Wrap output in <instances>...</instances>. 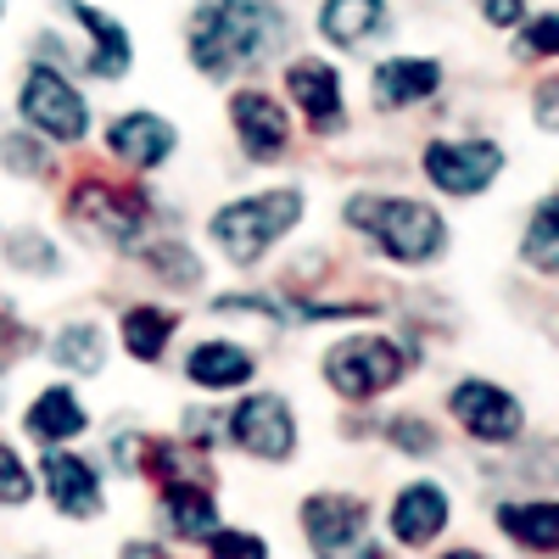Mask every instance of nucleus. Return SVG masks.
<instances>
[{
    "label": "nucleus",
    "instance_id": "obj_7",
    "mask_svg": "<svg viewBox=\"0 0 559 559\" xmlns=\"http://www.w3.org/2000/svg\"><path fill=\"white\" fill-rule=\"evenodd\" d=\"M448 408L464 431H471L476 442H515L521 426H526V414L515 403V392H503L492 381H459L448 392Z\"/></svg>",
    "mask_w": 559,
    "mask_h": 559
},
{
    "label": "nucleus",
    "instance_id": "obj_12",
    "mask_svg": "<svg viewBox=\"0 0 559 559\" xmlns=\"http://www.w3.org/2000/svg\"><path fill=\"white\" fill-rule=\"evenodd\" d=\"M39 476H45V492H51V503L62 509V515H73V521L102 515V476L90 471V459L62 453L51 442V448H45V459H39Z\"/></svg>",
    "mask_w": 559,
    "mask_h": 559
},
{
    "label": "nucleus",
    "instance_id": "obj_22",
    "mask_svg": "<svg viewBox=\"0 0 559 559\" xmlns=\"http://www.w3.org/2000/svg\"><path fill=\"white\" fill-rule=\"evenodd\" d=\"M163 521L174 537H207L218 526V503L197 481H168L163 487Z\"/></svg>",
    "mask_w": 559,
    "mask_h": 559
},
{
    "label": "nucleus",
    "instance_id": "obj_30",
    "mask_svg": "<svg viewBox=\"0 0 559 559\" xmlns=\"http://www.w3.org/2000/svg\"><path fill=\"white\" fill-rule=\"evenodd\" d=\"M392 442H397L403 453H414V459H426V453H437V431L426 426V419H414V414L392 419Z\"/></svg>",
    "mask_w": 559,
    "mask_h": 559
},
{
    "label": "nucleus",
    "instance_id": "obj_11",
    "mask_svg": "<svg viewBox=\"0 0 559 559\" xmlns=\"http://www.w3.org/2000/svg\"><path fill=\"white\" fill-rule=\"evenodd\" d=\"M73 218L84 229H96V236L112 241V247H134L140 224H146L140 197L134 191H112V185H79V191H73Z\"/></svg>",
    "mask_w": 559,
    "mask_h": 559
},
{
    "label": "nucleus",
    "instance_id": "obj_34",
    "mask_svg": "<svg viewBox=\"0 0 559 559\" xmlns=\"http://www.w3.org/2000/svg\"><path fill=\"white\" fill-rule=\"evenodd\" d=\"M0 12H7V0H0Z\"/></svg>",
    "mask_w": 559,
    "mask_h": 559
},
{
    "label": "nucleus",
    "instance_id": "obj_25",
    "mask_svg": "<svg viewBox=\"0 0 559 559\" xmlns=\"http://www.w3.org/2000/svg\"><path fill=\"white\" fill-rule=\"evenodd\" d=\"M102 331L96 324H68V331L51 342V358L62 364V369H79V376H96L102 369Z\"/></svg>",
    "mask_w": 559,
    "mask_h": 559
},
{
    "label": "nucleus",
    "instance_id": "obj_19",
    "mask_svg": "<svg viewBox=\"0 0 559 559\" xmlns=\"http://www.w3.org/2000/svg\"><path fill=\"white\" fill-rule=\"evenodd\" d=\"M84 426H90V414H84V403H79L68 386H45V392L34 397V408H28V437L45 442V448L84 437Z\"/></svg>",
    "mask_w": 559,
    "mask_h": 559
},
{
    "label": "nucleus",
    "instance_id": "obj_26",
    "mask_svg": "<svg viewBox=\"0 0 559 559\" xmlns=\"http://www.w3.org/2000/svg\"><path fill=\"white\" fill-rule=\"evenodd\" d=\"M146 263H152V274H157V280H168V286H185V292H191L197 280H202V263H197L191 252H185V247H174V241H168V247H152V252H146Z\"/></svg>",
    "mask_w": 559,
    "mask_h": 559
},
{
    "label": "nucleus",
    "instance_id": "obj_9",
    "mask_svg": "<svg viewBox=\"0 0 559 559\" xmlns=\"http://www.w3.org/2000/svg\"><path fill=\"white\" fill-rule=\"evenodd\" d=\"M229 123H236V140L252 163H280L292 146L286 107L274 96H263V90H236V96H229Z\"/></svg>",
    "mask_w": 559,
    "mask_h": 559
},
{
    "label": "nucleus",
    "instance_id": "obj_2",
    "mask_svg": "<svg viewBox=\"0 0 559 559\" xmlns=\"http://www.w3.org/2000/svg\"><path fill=\"white\" fill-rule=\"evenodd\" d=\"M347 224L358 236H369L392 263H437L448 247V224L437 207L426 202H408V197H353L347 202Z\"/></svg>",
    "mask_w": 559,
    "mask_h": 559
},
{
    "label": "nucleus",
    "instance_id": "obj_33",
    "mask_svg": "<svg viewBox=\"0 0 559 559\" xmlns=\"http://www.w3.org/2000/svg\"><path fill=\"white\" fill-rule=\"evenodd\" d=\"M537 90H543V96H537V112H543V129H554V90H559V84L548 79V84H537Z\"/></svg>",
    "mask_w": 559,
    "mask_h": 559
},
{
    "label": "nucleus",
    "instance_id": "obj_28",
    "mask_svg": "<svg viewBox=\"0 0 559 559\" xmlns=\"http://www.w3.org/2000/svg\"><path fill=\"white\" fill-rule=\"evenodd\" d=\"M28 498H34V481L23 471V459L0 442V503H28Z\"/></svg>",
    "mask_w": 559,
    "mask_h": 559
},
{
    "label": "nucleus",
    "instance_id": "obj_6",
    "mask_svg": "<svg viewBox=\"0 0 559 559\" xmlns=\"http://www.w3.org/2000/svg\"><path fill=\"white\" fill-rule=\"evenodd\" d=\"M503 174L498 140H431L426 146V179L448 197H481Z\"/></svg>",
    "mask_w": 559,
    "mask_h": 559
},
{
    "label": "nucleus",
    "instance_id": "obj_27",
    "mask_svg": "<svg viewBox=\"0 0 559 559\" xmlns=\"http://www.w3.org/2000/svg\"><path fill=\"white\" fill-rule=\"evenodd\" d=\"M202 543H207V554H218V559H263V554H269L263 537H252V532H224V526H213Z\"/></svg>",
    "mask_w": 559,
    "mask_h": 559
},
{
    "label": "nucleus",
    "instance_id": "obj_24",
    "mask_svg": "<svg viewBox=\"0 0 559 559\" xmlns=\"http://www.w3.org/2000/svg\"><path fill=\"white\" fill-rule=\"evenodd\" d=\"M559 202L554 197H543V207L532 213V229H526V247H521V258H526V269H537V274H554L559 269Z\"/></svg>",
    "mask_w": 559,
    "mask_h": 559
},
{
    "label": "nucleus",
    "instance_id": "obj_16",
    "mask_svg": "<svg viewBox=\"0 0 559 559\" xmlns=\"http://www.w3.org/2000/svg\"><path fill=\"white\" fill-rule=\"evenodd\" d=\"M286 90H292V102L302 107V118L313 129H342V79L331 62H319V57H302L286 68Z\"/></svg>",
    "mask_w": 559,
    "mask_h": 559
},
{
    "label": "nucleus",
    "instance_id": "obj_31",
    "mask_svg": "<svg viewBox=\"0 0 559 559\" xmlns=\"http://www.w3.org/2000/svg\"><path fill=\"white\" fill-rule=\"evenodd\" d=\"M521 51H526V57H554V51H559V17H554V12H543V17L521 34Z\"/></svg>",
    "mask_w": 559,
    "mask_h": 559
},
{
    "label": "nucleus",
    "instance_id": "obj_8",
    "mask_svg": "<svg viewBox=\"0 0 559 559\" xmlns=\"http://www.w3.org/2000/svg\"><path fill=\"white\" fill-rule=\"evenodd\" d=\"M229 442H236L241 453H252V459H292V448H297V419H292V408H286V397H274V392H258V397H247L236 414H229Z\"/></svg>",
    "mask_w": 559,
    "mask_h": 559
},
{
    "label": "nucleus",
    "instance_id": "obj_15",
    "mask_svg": "<svg viewBox=\"0 0 559 559\" xmlns=\"http://www.w3.org/2000/svg\"><path fill=\"white\" fill-rule=\"evenodd\" d=\"M448 515H453L448 492H442L437 481H414V487H403L397 503H392V537H397L403 548H426L431 537H442Z\"/></svg>",
    "mask_w": 559,
    "mask_h": 559
},
{
    "label": "nucleus",
    "instance_id": "obj_3",
    "mask_svg": "<svg viewBox=\"0 0 559 559\" xmlns=\"http://www.w3.org/2000/svg\"><path fill=\"white\" fill-rule=\"evenodd\" d=\"M302 218V191L280 185V191H263V197H241L213 213V241L218 252L236 263V269H252L274 241L292 236V224Z\"/></svg>",
    "mask_w": 559,
    "mask_h": 559
},
{
    "label": "nucleus",
    "instance_id": "obj_5",
    "mask_svg": "<svg viewBox=\"0 0 559 559\" xmlns=\"http://www.w3.org/2000/svg\"><path fill=\"white\" fill-rule=\"evenodd\" d=\"M17 112L51 140H84L90 134V102L57 73V68H28L23 79V96H17Z\"/></svg>",
    "mask_w": 559,
    "mask_h": 559
},
{
    "label": "nucleus",
    "instance_id": "obj_1",
    "mask_svg": "<svg viewBox=\"0 0 559 559\" xmlns=\"http://www.w3.org/2000/svg\"><path fill=\"white\" fill-rule=\"evenodd\" d=\"M292 23L274 0H197L191 23H185V45L191 62L207 79H229L286 45Z\"/></svg>",
    "mask_w": 559,
    "mask_h": 559
},
{
    "label": "nucleus",
    "instance_id": "obj_32",
    "mask_svg": "<svg viewBox=\"0 0 559 559\" xmlns=\"http://www.w3.org/2000/svg\"><path fill=\"white\" fill-rule=\"evenodd\" d=\"M481 17H487L492 28H509V23L526 17V0H481Z\"/></svg>",
    "mask_w": 559,
    "mask_h": 559
},
{
    "label": "nucleus",
    "instance_id": "obj_29",
    "mask_svg": "<svg viewBox=\"0 0 559 559\" xmlns=\"http://www.w3.org/2000/svg\"><path fill=\"white\" fill-rule=\"evenodd\" d=\"M0 163L12 174H45V146H34L28 134H7L0 140Z\"/></svg>",
    "mask_w": 559,
    "mask_h": 559
},
{
    "label": "nucleus",
    "instance_id": "obj_20",
    "mask_svg": "<svg viewBox=\"0 0 559 559\" xmlns=\"http://www.w3.org/2000/svg\"><path fill=\"white\" fill-rule=\"evenodd\" d=\"M498 526L503 537H515L521 548H537V554H554L559 548V503L554 498H532V503H498Z\"/></svg>",
    "mask_w": 559,
    "mask_h": 559
},
{
    "label": "nucleus",
    "instance_id": "obj_17",
    "mask_svg": "<svg viewBox=\"0 0 559 559\" xmlns=\"http://www.w3.org/2000/svg\"><path fill=\"white\" fill-rule=\"evenodd\" d=\"M62 7L79 17V28H84L90 39H96V51L84 57L90 79H123V73H129V62H134L129 28H123V23H112L107 12H96V7H84V0H62Z\"/></svg>",
    "mask_w": 559,
    "mask_h": 559
},
{
    "label": "nucleus",
    "instance_id": "obj_18",
    "mask_svg": "<svg viewBox=\"0 0 559 559\" xmlns=\"http://www.w3.org/2000/svg\"><path fill=\"white\" fill-rule=\"evenodd\" d=\"M252 369H258V358L247 347H236V342H202L191 358H185V376H191L197 386H207V392L247 386Z\"/></svg>",
    "mask_w": 559,
    "mask_h": 559
},
{
    "label": "nucleus",
    "instance_id": "obj_23",
    "mask_svg": "<svg viewBox=\"0 0 559 559\" xmlns=\"http://www.w3.org/2000/svg\"><path fill=\"white\" fill-rule=\"evenodd\" d=\"M174 331H179V319L163 313V308H129V313H123V347H129L140 364H157Z\"/></svg>",
    "mask_w": 559,
    "mask_h": 559
},
{
    "label": "nucleus",
    "instance_id": "obj_10",
    "mask_svg": "<svg viewBox=\"0 0 559 559\" xmlns=\"http://www.w3.org/2000/svg\"><path fill=\"white\" fill-rule=\"evenodd\" d=\"M364 526H369V503L353 498V492H313L302 503V532H308L313 554H347V548H358Z\"/></svg>",
    "mask_w": 559,
    "mask_h": 559
},
{
    "label": "nucleus",
    "instance_id": "obj_14",
    "mask_svg": "<svg viewBox=\"0 0 559 559\" xmlns=\"http://www.w3.org/2000/svg\"><path fill=\"white\" fill-rule=\"evenodd\" d=\"M369 90H376V107H386V112L419 107V102H431L442 90V62L437 57H392V62L376 68Z\"/></svg>",
    "mask_w": 559,
    "mask_h": 559
},
{
    "label": "nucleus",
    "instance_id": "obj_21",
    "mask_svg": "<svg viewBox=\"0 0 559 559\" xmlns=\"http://www.w3.org/2000/svg\"><path fill=\"white\" fill-rule=\"evenodd\" d=\"M386 23V0H324V12H319V34L331 39V45H364L369 34H381Z\"/></svg>",
    "mask_w": 559,
    "mask_h": 559
},
{
    "label": "nucleus",
    "instance_id": "obj_13",
    "mask_svg": "<svg viewBox=\"0 0 559 559\" xmlns=\"http://www.w3.org/2000/svg\"><path fill=\"white\" fill-rule=\"evenodd\" d=\"M174 146H179V134H174V123L168 118H157V112H123L112 129H107V152L118 157V163H129V168H163L168 157H174Z\"/></svg>",
    "mask_w": 559,
    "mask_h": 559
},
{
    "label": "nucleus",
    "instance_id": "obj_4",
    "mask_svg": "<svg viewBox=\"0 0 559 559\" xmlns=\"http://www.w3.org/2000/svg\"><path fill=\"white\" fill-rule=\"evenodd\" d=\"M403 369H408V353L386 336H347L324 353V381L347 403H369V397L392 392L403 381Z\"/></svg>",
    "mask_w": 559,
    "mask_h": 559
}]
</instances>
